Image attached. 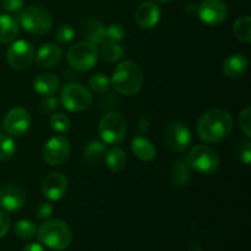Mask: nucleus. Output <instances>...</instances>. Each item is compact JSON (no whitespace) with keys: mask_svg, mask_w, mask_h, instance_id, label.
<instances>
[{"mask_svg":"<svg viewBox=\"0 0 251 251\" xmlns=\"http://www.w3.org/2000/svg\"><path fill=\"white\" fill-rule=\"evenodd\" d=\"M233 129V118L227 110L215 108L201 115L198 122V135L206 144L223 141Z\"/></svg>","mask_w":251,"mask_h":251,"instance_id":"f257e3e1","label":"nucleus"},{"mask_svg":"<svg viewBox=\"0 0 251 251\" xmlns=\"http://www.w3.org/2000/svg\"><path fill=\"white\" fill-rule=\"evenodd\" d=\"M144 82V73L139 64L132 60L120 63L113 71L110 86L118 93L124 96H132L140 92Z\"/></svg>","mask_w":251,"mask_h":251,"instance_id":"f03ea898","label":"nucleus"},{"mask_svg":"<svg viewBox=\"0 0 251 251\" xmlns=\"http://www.w3.org/2000/svg\"><path fill=\"white\" fill-rule=\"evenodd\" d=\"M37 237L42 244L55 251L68 249L73 242L70 227L61 220L46 221L37 230Z\"/></svg>","mask_w":251,"mask_h":251,"instance_id":"7ed1b4c3","label":"nucleus"},{"mask_svg":"<svg viewBox=\"0 0 251 251\" xmlns=\"http://www.w3.org/2000/svg\"><path fill=\"white\" fill-rule=\"evenodd\" d=\"M185 159L193 171L203 176L213 174L220 166V156L216 150L206 145H199L194 147Z\"/></svg>","mask_w":251,"mask_h":251,"instance_id":"20e7f679","label":"nucleus"},{"mask_svg":"<svg viewBox=\"0 0 251 251\" xmlns=\"http://www.w3.org/2000/svg\"><path fill=\"white\" fill-rule=\"evenodd\" d=\"M19 20L25 31L37 36L47 34L53 26V20L49 12L39 6H28L24 9Z\"/></svg>","mask_w":251,"mask_h":251,"instance_id":"39448f33","label":"nucleus"},{"mask_svg":"<svg viewBox=\"0 0 251 251\" xmlns=\"http://www.w3.org/2000/svg\"><path fill=\"white\" fill-rule=\"evenodd\" d=\"M92 95L80 83H66L60 92V102L69 112L78 113L88 109L92 104Z\"/></svg>","mask_w":251,"mask_h":251,"instance_id":"423d86ee","label":"nucleus"},{"mask_svg":"<svg viewBox=\"0 0 251 251\" xmlns=\"http://www.w3.org/2000/svg\"><path fill=\"white\" fill-rule=\"evenodd\" d=\"M126 120L115 112H109L103 115L100 120L98 130L100 139L108 145H117L123 141L126 134Z\"/></svg>","mask_w":251,"mask_h":251,"instance_id":"0eeeda50","label":"nucleus"},{"mask_svg":"<svg viewBox=\"0 0 251 251\" xmlns=\"http://www.w3.org/2000/svg\"><path fill=\"white\" fill-rule=\"evenodd\" d=\"M97 47L90 42H80L71 47L68 51V61L70 66L78 71H90L98 61Z\"/></svg>","mask_w":251,"mask_h":251,"instance_id":"6e6552de","label":"nucleus"},{"mask_svg":"<svg viewBox=\"0 0 251 251\" xmlns=\"http://www.w3.org/2000/svg\"><path fill=\"white\" fill-rule=\"evenodd\" d=\"M34 59V49L29 42L25 39L15 41L6 50V60L12 69L25 70Z\"/></svg>","mask_w":251,"mask_h":251,"instance_id":"1a4fd4ad","label":"nucleus"},{"mask_svg":"<svg viewBox=\"0 0 251 251\" xmlns=\"http://www.w3.org/2000/svg\"><path fill=\"white\" fill-rule=\"evenodd\" d=\"M70 141L65 136H54L43 147V158L50 166H61L70 157Z\"/></svg>","mask_w":251,"mask_h":251,"instance_id":"9d476101","label":"nucleus"},{"mask_svg":"<svg viewBox=\"0 0 251 251\" xmlns=\"http://www.w3.org/2000/svg\"><path fill=\"white\" fill-rule=\"evenodd\" d=\"M164 140L169 149L173 150L174 152L181 153L190 146L191 132L183 123H169L164 130Z\"/></svg>","mask_w":251,"mask_h":251,"instance_id":"9b49d317","label":"nucleus"},{"mask_svg":"<svg viewBox=\"0 0 251 251\" xmlns=\"http://www.w3.org/2000/svg\"><path fill=\"white\" fill-rule=\"evenodd\" d=\"M196 12L203 24L217 26L226 20L228 9L222 0H203L198 6Z\"/></svg>","mask_w":251,"mask_h":251,"instance_id":"f8f14e48","label":"nucleus"},{"mask_svg":"<svg viewBox=\"0 0 251 251\" xmlns=\"http://www.w3.org/2000/svg\"><path fill=\"white\" fill-rule=\"evenodd\" d=\"M4 126L7 134L12 136H22L31 126V115L25 108H12L5 115Z\"/></svg>","mask_w":251,"mask_h":251,"instance_id":"ddd939ff","label":"nucleus"},{"mask_svg":"<svg viewBox=\"0 0 251 251\" xmlns=\"http://www.w3.org/2000/svg\"><path fill=\"white\" fill-rule=\"evenodd\" d=\"M66 191H68V178L59 172H51L42 181V193L48 200H60Z\"/></svg>","mask_w":251,"mask_h":251,"instance_id":"4468645a","label":"nucleus"},{"mask_svg":"<svg viewBox=\"0 0 251 251\" xmlns=\"http://www.w3.org/2000/svg\"><path fill=\"white\" fill-rule=\"evenodd\" d=\"M135 21L141 28L150 29L153 28L159 21L161 11L156 2L153 1H144L136 7L135 10Z\"/></svg>","mask_w":251,"mask_h":251,"instance_id":"2eb2a0df","label":"nucleus"},{"mask_svg":"<svg viewBox=\"0 0 251 251\" xmlns=\"http://www.w3.org/2000/svg\"><path fill=\"white\" fill-rule=\"evenodd\" d=\"M26 195L21 188L6 185L0 189V207L7 212H15L24 206Z\"/></svg>","mask_w":251,"mask_h":251,"instance_id":"dca6fc26","label":"nucleus"},{"mask_svg":"<svg viewBox=\"0 0 251 251\" xmlns=\"http://www.w3.org/2000/svg\"><path fill=\"white\" fill-rule=\"evenodd\" d=\"M63 56V50L55 43H46L38 49L36 54V63L41 68L51 69L58 65Z\"/></svg>","mask_w":251,"mask_h":251,"instance_id":"f3484780","label":"nucleus"},{"mask_svg":"<svg viewBox=\"0 0 251 251\" xmlns=\"http://www.w3.org/2000/svg\"><path fill=\"white\" fill-rule=\"evenodd\" d=\"M248 66H249V61L243 54H232L223 63L222 71L227 77L238 78L244 76Z\"/></svg>","mask_w":251,"mask_h":251,"instance_id":"a211bd4d","label":"nucleus"},{"mask_svg":"<svg viewBox=\"0 0 251 251\" xmlns=\"http://www.w3.org/2000/svg\"><path fill=\"white\" fill-rule=\"evenodd\" d=\"M60 81L53 74H41L33 80V90L42 97L53 96L58 91Z\"/></svg>","mask_w":251,"mask_h":251,"instance_id":"6ab92c4d","label":"nucleus"},{"mask_svg":"<svg viewBox=\"0 0 251 251\" xmlns=\"http://www.w3.org/2000/svg\"><path fill=\"white\" fill-rule=\"evenodd\" d=\"M131 151L144 162H151L156 158V147L147 137L137 135L131 141Z\"/></svg>","mask_w":251,"mask_h":251,"instance_id":"aec40b11","label":"nucleus"},{"mask_svg":"<svg viewBox=\"0 0 251 251\" xmlns=\"http://www.w3.org/2000/svg\"><path fill=\"white\" fill-rule=\"evenodd\" d=\"M83 34L90 43L95 46H102L105 39V27L100 21L96 19L86 20L82 27Z\"/></svg>","mask_w":251,"mask_h":251,"instance_id":"412c9836","label":"nucleus"},{"mask_svg":"<svg viewBox=\"0 0 251 251\" xmlns=\"http://www.w3.org/2000/svg\"><path fill=\"white\" fill-rule=\"evenodd\" d=\"M191 168L185 158H178L171 168V180L176 186H184L190 181Z\"/></svg>","mask_w":251,"mask_h":251,"instance_id":"4be33fe9","label":"nucleus"},{"mask_svg":"<svg viewBox=\"0 0 251 251\" xmlns=\"http://www.w3.org/2000/svg\"><path fill=\"white\" fill-rule=\"evenodd\" d=\"M19 24L10 15H0V43H9L19 36Z\"/></svg>","mask_w":251,"mask_h":251,"instance_id":"5701e85b","label":"nucleus"},{"mask_svg":"<svg viewBox=\"0 0 251 251\" xmlns=\"http://www.w3.org/2000/svg\"><path fill=\"white\" fill-rule=\"evenodd\" d=\"M107 153V147L100 141H91L83 150V158L87 163L96 164L104 158Z\"/></svg>","mask_w":251,"mask_h":251,"instance_id":"b1692460","label":"nucleus"},{"mask_svg":"<svg viewBox=\"0 0 251 251\" xmlns=\"http://www.w3.org/2000/svg\"><path fill=\"white\" fill-rule=\"evenodd\" d=\"M108 168L113 172H122L126 166V154L120 149H112L104 156Z\"/></svg>","mask_w":251,"mask_h":251,"instance_id":"393cba45","label":"nucleus"},{"mask_svg":"<svg viewBox=\"0 0 251 251\" xmlns=\"http://www.w3.org/2000/svg\"><path fill=\"white\" fill-rule=\"evenodd\" d=\"M233 33L237 37V39L244 42V43H250L251 42V17L242 16L235 21L233 26Z\"/></svg>","mask_w":251,"mask_h":251,"instance_id":"a878e982","label":"nucleus"},{"mask_svg":"<svg viewBox=\"0 0 251 251\" xmlns=\"http://www.w3.org/2000/svg\"><path fill=\"white\" fill-rule=\"evenodd\" d=\"M124 54V49L119 43H114V42H104L100 48V56L103 60L107 63H115V61L120 60Z\"/></svg>","mask_w":251,"mask_h":251,"instance_id":"bb28decb","label":"nucleus"},{"mask_svg":"<svg viewBox=\"0 0 251 251\" xmlns=\"http://www.w3.org/2000/svg\"><path fill=\"white\" fill-rule=\"evenodd\" d=\"M15 234L21 239H31L37 233L36 226L29 220H20L14 227Z\"/></svg>","mask_w":251,"mask_h":251,"instance_id":"cd10ccee","label":"nucleus"},{"mask_svg":"<svg viewBox=\"0 0 251 251\" xmlns=\"http://www.w3.org/2000/svg\"><path fill=\"white\" fill-rule=\"evenodd\" d=\"M16 152V144L7 135H0V161H9Z\"/></svg>","mask_w":251,"mask_h":251,"instance_id":"c85d7f7f","label":"nucleus"},{"mask_svg":"<svg viewBox=\"0 0 251 251\" xmlns=\"http://www.w3.org/2000/svg\"><path fill=\"white\" fill-rule=\"evenodd\" d=\"M50 127L58 134H66L71 127V122L68 115L56 113L50 117Z\"/></svg>","mask_w":251,"mask_h":251,"instance_id":"c756f323","label":"nucleus"},{"mask_svg":"<svg viewBox=\"0 0 251 251\" xmlns=\"http://www.w3.org/2000/svg\"><path fill=\"white\" fill-rule=\"evenodd\" d=\"M88 85L96 93H104L110 87V78L104 74H96L90 78Z\"/></svg>","mask_w":251,"mask_h":251,"instance_id":"7c9ffc66","label":"nucleus"},{"mask_svg":"<svg viewBox=\"0 0 251 251\" xmlns=\"http://www.w3.org/2000/svg\"><path fill=\"white\" fill-rule=\"evenodd\" d=\"M125 28L119 24H112L110 26L105 27V39L108 42L119 43L125 38Z\"/></svg>","mask_w":251,"mask_h":251,"instance_id":"2f4dec72","label":"nucleus"},{"mask_svg":"<svg viewBox=\"0 0 251 251\" xmlns=\"http://www.w3.org/2000/svg\"><path fill=\"white\" fill-rule=\"evenodd\" d=\"M55 37L59 43L66 44L74 39V37H75V29L70 25H61L56 29Z\"/></svg>","mask_w":251,"mask_h":251,"instance_id":"473e14b6","label":"nucleus"},{"mask_svg":"<svg viewBox=\"0 0 251 251\" xmlns=\"http://www.w3.org/2000/svg\"><path fill=\"white\" fill-rule=\"evenodd\" d=\"M239 125L248 137L251 136V108L245 107L239 114Z\"/></svg>","mask_w":251,"mask_h":251,"instance_id":"72a5a7b5","label":"nucleus"},{"mask_svg":"<svg viewBox=\"0 0 251 251\" xmlns=\"http://www.w3.org/2000/svg\"><path fill=\"white\" fill-rule=\"evenodd\" d=\"M51 215H53V206L49 202H41L34 210V216L37 220H48Z\"/></svg>","mask_w":251,"mask_h":251,"instance_id":"f704fd0d","label":"nucleus"},{"mask_svg":"<svg viewBox=\"0 0 251 251\" xmlns=\"http://www.w3.org/2000/svg\"><path fill=\"white\" fill-rule=\"evenodd\" d=\"M58 100L54 97H44V100L41 102V109L44 113H51L58 108Z\"/></svg>","mask_w":251,"mask_h":251,"instance_id":"c9c22d12","label":"nucleus"},{"mask_svg":"<svg viewBox=\"0 0 251 251\" xmlns=\"http://www.w3.org/2000/svg\"><path fill=\"white\" fill-rule=\"evenodd\" d=\"M1 4L6 11L15 12L24 7L25 0H1Z\"/></svg>","mask_w":251,"mask_h":251,"instance_id":"e433bc0d","label":"nucleus"},{"mask_svg":"<svg viewBox=\"0 0 251 251\" xmlns=\"http://www.w3.org/2000/svg\"><path fill=\"white\" fill-rule=\"evenodd\" d=\"M240 161L245 164L249 166L251 162V144L249 141L244 142L240 147Z\"/></svg>","mask_w":251,"mask_h":251,"instance_id":"4c0bfd02","label":"nucleus"},{"mask_svg":"<svg viewBox=\"0 0 251 251\" xmlns=\"http://www.w3.org/2000/svg\"><path fill=\"white\" fill-rule=\"evenodd\" d=\"M10 225H11V221H10L7 213L0 211V238L5 237L7 234L10 229Z\"/></svg>","mask_w":251,"mask_h":251,"instance_id":"58836bf2","label":"nucleus"},{"mask_svg":"<svg viewBox=\"0 0 251 251\" xmlns=\"http://www.w3.org/2000/svg\"><path fill=\"white\" fill-rule=\"evenodd\" d=\"M22 251H46L44 248L41 244H37V243H32V244L26 245Z\"/></svg>","mask_w":251,"mask_h":251,"instance_id":"ea45409f","label":"nucleus"},{"mask_svg":"<svg viewBox=\"0 0 251 251\" xmlns=\"http://www.w3.org/2000/svg\"><path fill=\"white\" fill-rule=\"evenodd\" d=\"M149 125H150V122L147 118H141V119L139 120V129L140 131H146L147 129H149Z\"/></svg>","mask_w":251,"mask_h":251,"instance_id":"a19ab883","label":"nucleus"},{"mask_svg":"<svg viewBox=\"0 0 251 251\" xmlns=\"http://www.w3.org/2000/svg\"><path fill=\"white\" fill-rule=\"evenodd\" d=\"M198 11V6H196L195 4H188L186 5V12H188L189 15L194 14V12Z\"/></svg>","mask_w":251,"mask_h":251,"instance_id":"79ce46f5","label":"nucleus"},{"mask_svg":"<svg viewBox=\"0 0 251 251\" xmlns=\"http://www.w3.org/2000/svg\"><path fill=\"white\" fill-rule=\"evenodd\" d=\"M156 1H158V2H162V4H163V2H167V1H169V0H156Z\"/></svg>","mask_w":251,"mask_h":251,"instance_id":"37998d69","label":"nucleus"}]
</instances>
